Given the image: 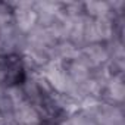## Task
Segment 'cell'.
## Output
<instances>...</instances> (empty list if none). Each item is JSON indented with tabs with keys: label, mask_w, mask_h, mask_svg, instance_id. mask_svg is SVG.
<instances>
[{
	"label": "cell",
	"mask_w": 125,
	"mask_h": 125,
	"mask_svg": "<svg viewBox=\"0 0 125 125\" xmlns=\"http://www.w3.org/2000/svg\"><path fill=\"white\" fill-rule=\"evenodd\" d=\"M2 69L5 74V80L6 84L9 85H18L22 84L25 80V71H24V65L19 56L15 54H9L3 57V63H2Z\"/></svg>",
	"instance_id": "1"
}]
</instances>
